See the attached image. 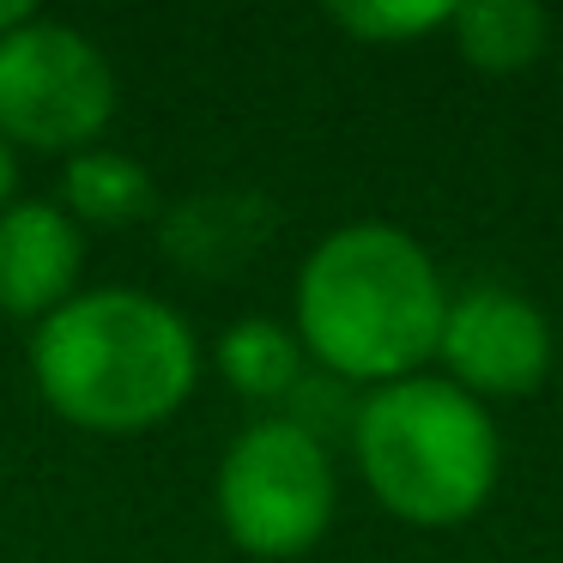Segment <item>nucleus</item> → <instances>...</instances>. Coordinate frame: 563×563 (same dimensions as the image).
<instances>
[{"mask_svg":"<svg viewBox=\"0 0 563 563\" xmlns=\"http://www.w3.org/2000/svg\"><path fill=\"white\" fill-rule=\"evenodd\" d=\"M449 291L412 231L357 219L328 231L297 273V345L340 382L388 388L437 357Z\"/></svg>","mask_w":563,"mask_h":563,"instance_id":"1","label":"nucleus"},{"mask_svg":"<svg viewBox=\"0 0 563 563\" xmlns=\"http://www.w3.org/2000/svg\"><path fill=\"white\" fill-rule=\"evenodd\" d=\"M31 382L43 406L91 437H140L200 388L195 328L134 285L67 297L31 333Z\"/></svg>","mask_w":563,"mask_h":563,"instance_id":"2","label":"nucleus"},{"mask_svg":"<svg viewBox=\"0 0 563 563\" xmlns=\"http://www.w3.org/2000/svg\"><path fill=\"white\" fill-rule=\"evenodd\" d=\"M352 449L369 497L406 527L473 521L503 473L490 406H478L442 376L369 388L352 418Z\"/></svg>","mask_w":563,"mask_h":563,"instance_id":"3","label":"nucleus"},{"mask_svg":"<svg viewBox=\"0 0 563 563\" xmlns=\"http://www.w3.org/2000/svg\"><path fill=\"white\" fill-rule=\"evenodd\" d=\"M219 527L261 563H291L321 545L340 509L333 454L297 418H261L219 461Z\"/></svg>","mask_w":563,"mask_h":563,"instance_id":"4","label":"nucleus"},{"mask_svg":"<svg viewBox=\"0 0 563 563\" xmlns=\"http://www.w3.org/2000/svg\"><path fill=\"white\" fill-rule=\"evenodd\" d=\"M115 122V74L86 31L31 13L0 37V140L74 158Z\"/></svg>","mask_w":563,"mask_h":563,"instance_id":"5","label":"nucleus"},{"mask_svg":"<svg viewBox=\"0 0 563 563\" xmlns=\"http://www.w3.org/2000/svg\"><path fill=\"white\" fill-rule=\"evenodd\" d=\"M437 357L449 369L442 382H454L478 406H490V400H527V394L545 388L558 340H551V321L527 297L503 291V285H473L466 297H449Z\"/></svg>","mask_w":563,"mask_h":563,"instance_id":"6","label":"nucleus"},{"mask_svg":"<svg viewBox=\"0 0 563 563\" xmlns=\"http://www.w3.org/2000/svg\"><path fill=\"white\" fill-rule=\"evenodd\" d=\"M86 231L49 200H13L0 212V316L43 321L79 297Z\"/></svg>","mask_w":563,"mask_h":563,"instance_id":"7","label":"nucleus"},{"mask_svg":"<svg viewBox=\"0 0 563 563\" xmlns=\"http://www.w3.org/2000/svg\"><path fill=\"white\" fill-rule=\"evenodd\" d=\"M273 236V207L261 195H195L164 219V255L195 279H224L249 267Z\"/></svg>","mask_w":563,"mask_h":563,"instance_id":"8","label":"nucleus"},{"mask_svg":"<svg viewBox=\"0 0 563 563\" xmlns=\"http://www.w3.org/2000/svg\"><path fill=\"white\" fill-rule=\"evenodd\" d=\"M152 207H158L152 176H146V164H134L128 152L91 146V152H74V158H67V170H62V212L74 224L128 231V224H140Z\"/></svg>","mask_w":563,"mask_h":563,"instance_id":"9","label":"nucleus"},{"mask_svg":"<svg viewBox=\"0 0 563 563\" xmlns=\"http://www.w3.org/2000/svg\"><path fill=\"white\" fill-rule=\"evenodd\" d=\"M449 31L461 62L478 74H521L551 43V19L533 0H466L449 13Z\"/></svg>","mask_w":563,"mask_h":563,"instance_id":"10","label":"nucleus"},{"mask_svg":"<svg viewBox=\"0 0 563 563\" xmlns=\"http://www.w3.org/2000/svg\"><path fill=\"white\" fill-rule=\"evenodd\" d=\"M219 376L224 388H236L243 400H279V394L297 388L303 376V345L285 321L273 316H243L219 333Z\"/></svg>","mask_w":563,"mask_h":563,"instance_id":"11","label":"nucleus"},{"mask_svg":"<svg viewBox=\"0 0 563 563\" xmlns=\"http://www.w3.org/2000/svg\"><path fill=\"white\" fill-rule=\"evenodd\" d=\"M449 13L454 7L442 0H345V7H328V25L357 37L364 49H400L430 31H449Z\"/></svg>","mask_w":563,"mask_h":563,"instance_id":"12","label":"nucleus"},{"mask_svg":"<svg viewBox=\"0 0 563 563\" xmlns=\"http://www.w3.org/2000/svg\"><path fill=\"white\" fill-rule=\"evenodd\" d=\"M13 200H19V152L0 140V212L13 207Z\"/></svg>","mask_w":563,"mask_h":563,"instance_id":"13","label":"nucleus"},{"mask_svg":"<svg viewBox=\"0 0 563 563\" xmlns=\"http://www.w3.org/2000/svg\"><path fill=\"white\" fill-rule=\"evenodd\" d=\"M31 19V7L25 0H0V37H7V31H19Z\"/></svg>","mask_w":563,"mask_h":563,"instance_id":"14","label":"nucleus"},{"mask_svg":"<svg viewBox=\"0 0 563 563\" xmlns=\"http://www.w3.org/2000/svg\"><path fill=\"white\" fill-rule=\"evenodd\" d=\"M558 62H563V49H558Z\"/></svg>","mask_w":563,"mask_h":563,"instance_id":"15","label":"nucleus"}]
</instances>
